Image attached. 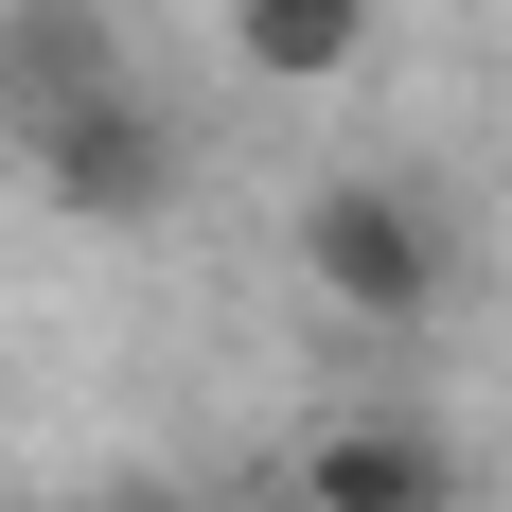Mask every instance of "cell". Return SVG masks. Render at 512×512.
Masks as SVG:
<instances>
[{"mask_svg": "<svg viewBox=\"0 0 512 512\" xmlns=\"http://www.w3.org/2000/svg\"><path fill=\"white\" fill-rule=\"evenodd\" d=\"M301 283L336 318H371V336H407V318H442V212L407 177H318L301 195Z\"/></svg>", "mask_w": 512, "mask_h": 512, "instance_id": "cell-1", "label": "cell"}, {"mask_svg": "<svg viewBox=\"0 0 512 512\" xmlns=\"http://www.w3.org/2000/svg\"><path fill=\"white\" fill-rule=\"evenodd\" d=\"M230 53H248L265 89H336L371 53V0H230Z\"/></svg>", "mask_w": 512, "mask_h": 512, "instance_id": "cell-5", "label": "cell"}, {"mask_svg": "<svg viewBox=\"0 0 512 512\" xmlns=\"http://www.w3.org/2000/svg\"><path fill=\"white\" fill-rule=\"evenodd\" d=\"M18 159H36V195H53V212L142 230V212L177 195V106L124 71V89H89V106H53V124H18Z\"/></svg>", "mask_w": 512, "mask_h": 512, "instance_id": "cell-2", "label": "cell"}, {"mask_svg": "<svg viewBox=\"0 0 512 512\" xmlns=\"http://www.w3.org/2000/svg\"><path fill=\"white\" fill-rule=\"evenodd\" d=\"M301 512H460V477H442V442L424 424H318V460H301Z\"/></svg>", "mask_w": 512, "mask_h": 512, "instance_id": "cell-4", "label": "cell"}, {"mask_svg": "<svg viewBox=\"0 0 512 512\" xmlns=\"http://www.w3.org/2000/svg\"><path fill=\"white\" fill-rule=\"evenodd\" d=\"M89 89H124V18L106 0H0V124H53Z\"/></svg>", "mask_w": 512, "mask_h": 512, "instance_id": "cell-3", "label": "cell"}]
</instances>
